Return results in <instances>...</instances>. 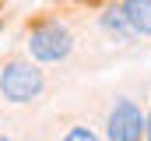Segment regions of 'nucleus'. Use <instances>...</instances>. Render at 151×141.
Returning a JSON list of instances; mask_svg holds the SVG:
<instances>
[{
    "label": "nucleus",
    "instance_id": "1",
    "mask_svg": "<svg viewBox=\"0 0 151 141\" xmlns=\"http://www.w3.org/2000/svg\"><path fill=\"white\" fill-rule=\"evenodd\" d=\"M46 92V74L32 60H7L0 67V99L11 106H28Z\"/></svg>",
    "mask_w": 151,
    "mask_h": 141
},
{
    "label": "nucleus",
    "instance_id": "2",
    "mask_svg": "<svg viewBox=\"0 0 151 141\" xmlns=\"http://www.w3.org/2000/svg\"><path fill=\"white\" fill-rule=\"evenodd\" d=\"M25 46H28V57L35 64H60V60H67L74 53V35L60 21H39L28 32Z\"/></svg>",
    "mask_w": 151,
    "mask_h": 141
},
{
    "label": "nucleus",
    "instance_id": "3",
    "mask_svg": "<svg viewBox=\"0 0 151 141\" xmlns=\"http://www.w3.org/2000/svg\"><path fill=\"white\" fill-rule=\"evenodd\" d=\"M106 141H144V113L130 95H116L106 113Z\"/></svg>",
    "mask_w": 151,
    "mask_h": 141
},
{
    "label": "nucleus",
    "instance_id": "4",
    "mask_svg": "<svg viewBox=\"0 0 151 141\" xmlns=\"http://www.w3.org/2000/svg\"><path fill=\"white\" fill-rule=\"evenodd\" d=\"M134 35H151V0H119Z\"/></svg>",
    "mask_w": 151,
    "mask_h": 141
},
{
    "label": "nucleus",
    "instance_id": "5",
    "mask_svg": "<svg viewBox=\"0 0 151 141\" xmlns=\"http://www.w3.org/2000/svg\"><path fill=\"white\" fill-rule=\"evenodd\" d=\"M99 25L109 35H116V39H134V28H130V21H127V14H123V4H109V7L102 11Z\"/></svg>",
    "mask_w": 151,
    "mask_h": 141
},
{
    "label": "nucleus",
    "instance_id": "6",
    "mask_svg": "<svg viewBox=\"0 0 151 141\" xmlns=\"http://www.w3.org/2000/svg\"><path fill=\"white\" fill-rule=\"evenodd\" d=\"M60 141H102V138H99L91 127H84V124H74V127H67V134H63Z\"/></svg>",
    "mask_w": 151,
    "mask_h": 141
},
{
    "label": "nucleus",
    "instance_id": "7",
    "mask_svg": "<svg viewBox=\"0 0 151 141\" xmlns=\"http://www.w3.org/2000/svg\"><path fill=\"white\" fill-rule=\"evenodd\" d=\"M144 141H151V109H148V116H144Z\"/></svg>",
    "mask_w": 151,
    "mask_h": 141
},
{
    "label": "nucleus",
    "instance_id": "8",
    "mask_svg": "<svg viewBox=\"0 0 151 141\" xmlns=\"http://www.w3.org/2000/svg\"><path fill=\"white\" fill-rule=\"evenodd\" d=\"M0 141H11V138H7V134H0Z\"/></svg>",
    "mask_w": 151,
    "mask_h": 141
}]
</instances>
